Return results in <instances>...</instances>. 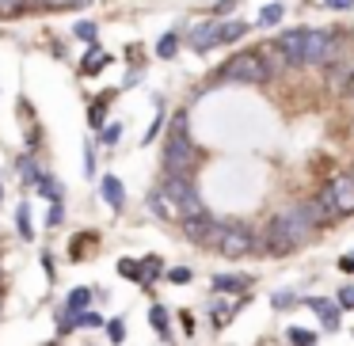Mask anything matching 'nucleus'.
Here are the masks:
<instances>
[{
    "instance_id": "nucleus-1",
    "label": "nucleus",
    "mask_w": 354,
    "mask_h": 346,
    "mask_svg": "<svg viewBox=\"0 0 354 346\" xmlns=\"http://www.w3.org/2000/svg\"><path fill=\"white\" fill-rule=\"evenodd\" d=\"M308 240H313V213H308L305 206L270 217V224H267L270 255H293L301 244H308Z\"/></svg>"
},
{
    "instance_id": "nucleus-2",
    "label": "nucleus",
    "mask_w": 354,
    "mask_h": 346,
    "mask_svg": "<svg viewBox=\"0 0 354 346\" xmlns=\"http://www.w3.org/2000/svg\"><path fill=\"white\" fill-rule=\"evenodd\" d=\"M194 168V141L187 130V110H179L168 126V145H164V175H191Z\"/></svg>"
},
{
    "instance_id": "nucleus-3",
    "label": "nucleus",
    "mask_w": 354,
    "mask_h": 346,
    "mask_svg": "<svg viewBox=\"0 0 354 346\" xmlns=\"http://www.w3.org/2000/svg\"><path fill=\"white\" fill-rule=\"evenodd\" d=\"M270 73H274V69L263 61V54H259V50H252V54H236L221 73H217V77L232 80V84H267Z\"/></svg>"
},
{
    "instance_id": "nucleus-4",
    "label": "nucleus",
    "mask_w": 354,
    "mask_h": 346,
    "mask_svg": "<svg viewBox=\"0 0 354 346\" xmlns=\"http://www.w3.org/2000/svg\"><path fill=\"white\" fill-rule=\"evenodd\" d=\"M183 232L191 244L198 247H209V251H221V240H225V224L217 221V217L202 213V217H187L183 221Z\"/></svg>"
},
{
    "instance_id": "nucleus-5",
    "label": "nucleus",
    "mask_w": 354,
    "mask_h": 346,
    "mask_svg": "<svg viewBox=\"0 0 354 346\" xmlns=\"http://www.w3.org/2000/svg\"><path fill=\"white\" fill-rule=\"evenodd\" d=\"M255 251V232L248 229V224L232 221L225 224V240H221V255L225 259H244V255Z\"/></svg>"
},
{
    "instance_id": "nucleus-6",
    "label": "nucleus",
    "mask_w": 354,
    "mask_h": 346,
    "mask_svg": "<svg viewBox=\"0 0 354 346\" xmlns=\"http://www.w3.org/2000/svg\"><path fill=\"white\" fill-rule=\"evenodd\" d=\"M328 191H331V202H335L339 217H351V213H354V175H339V179H331Z\"/></svg>"
},
{
    "instance_id": "nucleus-7",
    "label": "nucleus",
    "mask_w": 354,
    "mask_h": 346,
    "mask_svg": "<svg viewBox=\"0 0 354 346\" xmlns=\"http://www.w3.org/2000/svg\"><path fill=\"white\" fill-rule=\"evenodd\" d=\"M221 42V19H206L191 31V50L194 54H209V50Z\"/></svg>"
},
{
    "instance_id": "nucleus-8",
    "label": "nucleus",
    "mask_w": 354,
    "mask_h": 346,
    "mask_svg": "<svg viewBox=\"0 0 354 346\" xmlns=\"http://www.w3.org/2000/svg\"><path fill=\"white\" fill-rule=\"evenodd\" d=\"M331 31H305V65H328Z\"/></svg>"
},
{
    "instance_id": "nucleus-9",
    "label": "nucleus",
    "mask_w": 354,
    "mask_h": 346,
    "mask_svg": "<svg viewBox=\"0 0 354 346\" xmlns=\"http://www.w3.org/2000/svg\"><path fill=\"white\" fill-rule=\"evenodd\" d=\"M278 50L286 54V65H293V69H301L305 65V31H282V39H278Z\"/></svg>"
},
{
    "instance_id": "nucleus-10",
    "label": "nucleus",
    "mask_w": 354,
    "mask_h": 346,
    "mask_svg": "<svg viewBox=\"0 0 354 346\" xmlns=\"http://www.w3.org/2000/svg\"><path fill=\"white\" fill-rule=\"evenodd\" d=\"M100 194H103V202H107L111 209H122L126 206V191H122V179H118V175H103L100 179Z\"/></svg>"
},
{
    "instance_id": "nucleus-11",
    "label": "nucleus",
    "mask_w": 354,
    "mask_h": 346,
    "mask_svg": "<svg viewBox=\"0 0 354 346\" xmlns=\"http://www.w3.org/2000/svg\"><path fill=\"white\" fill-rule=\"evenodd\" d=\"M308 308L320 316V323H324L328 331L339 327V308H343V305H335V300H328V297H313V300H308Z\"/></svg>"
},
{
    "instance_id": "nucleus-12",
    "label": "nucleus",
    "mask_w": 354,
    "mask_h": 346,
    "mask_svg": "<svg viewBox=\"0 0 354 346\" xmlns=\"http://www.w3.org/2000/svg\"><path fill=\"white\" fill-rule=\"evenodd\" d=\"M214 289L217 293H248V289H252V278H248V274H217L214 278Z\"/></svg>"
},
{
    "instance_id": "nucleus-13",
    "label": "nucleus",
    "mask_w": 354,
    "mask_h": 346,
    "mask_svg": "<svg viewBox=\"0 0 354 346\" xmlns=\"http://www.w3.org/2000/svg\"><path fill=\"white\" fill-rule=\"evenodd\" d=\"M149 323H153V327L160 331V338H171V327H168V308H164V305H153V308H149Z\"/></svg>"
},
{
    "instance_id": "nucleus-14",
    "label": "nucleus",
    "mask_w": 354,
    "mask_h": 346,
    "mask_svg": "<svg viewBox=\"0 0 354 346\" xmlns=\"http://www.w3.org/2000/svg\"><path fill=\"white\" fill-rule=\"evenodd\" d=\"M111 95H115V92H103V99H100V103H92V110H88V122H92L95 130H100V126H107L103 118H107V103H111Z\"/></svg>"
},
{
    "instance_id": "nucleus-15",
    "label": "nucleus",
    "mask_w": 354,
    "mask_h": 346,
    "mask_svg": "<svg viewBox=\"0 0 354 346\" xmlns=\"http://www.w3.org/2000/svg\"><path fill=\"white\" fill-rule=\"evenodd\" d=\"M103 65H107V54H103V50H92V54L84 57V65H80V73H84V77H95V73H103Z\"/></svg>"
},
{
    "instance_id": "nucleus-16",
    "label": "nucleus",
    "mask_w": 354,
    "mask_h": 346,
    "mask_svg": "<svg viewBox=\"0 0 354 346\" xmlns=\"http://www.w3.org/2000/svg\"><path fill=\"white\" fill-rule=\"evenodd\" d=\"M156 278H160V259H156V255L141 259V285H153Z\"/></svg>"
},
{
    "instance_id": "nucleus-17",
    "label": "nucleus",
    "mask_w": 354,
    "mask_h": 346,
    "mask_svg": "<svg viewBox=\"0 0 354 346\" xmlns=\"http://www.w3.org/2000/svg\"><path fill=\"white\" fill-rule=\"evenodd\" d=\"M149 209H153L156 217H164V221H168V217H171V206H168V194H164V191H153V194H149Z\"/></svg>"
},
{
    "instance_id": "nucleus-18",
    "label": "nucleus",
    "mask_w": 354,
    "mask_h": 346,
    "mask_svg": "<svg viewBox=\"0 0 354 346\" xmlns=\"http://www.w3.org/2000/svg\"><path fill=\"white\" fill-rule=\"evenodd\" d=\"M35 186H39V194H42V198H50V202H62V183H57V179L42 175Z\"/></svg>"
},
{
    "instance_id": "nucleus-19",
    "label": "nucleus",
    "mask_w": 354,
    "mask_h": 346,
    "mask_svg": "<svg viewBox=\"0 0 354 346\" xmlns=\"http://www.w3.org/2000/svg\"><path fill=\"white\" fill-rule=\"evenodd\" d=\"M16 224H19V232H24V240H35V229H31V209H27V202H19V209H16Z\"/></svg>"
},
{
    "instance_id": "nucleus-20",
    "label": "nucleus",
    "mask_w": 354,
    "mask_h": 346,
    "mask_svg": "<svg viewBox=\"0 0 354 346\" xmlns=\"http://www.w3.org/2000/svg\"><path fill=\"white\" fill-rule=\"evenodd\" d=\"M65 305H69L73 312H84V308L92 305V289H73V293H69V300H65Z\"/></svg>"
},
{
    "instance_id": "nucleus-21",
    "label": "nucleus",
    "mask_w": 354,
    "mask_h": 346,
    "mask_svg": "<svg viewBox=\"0 0 354 346\" xmlns=\"http://www.w3.org/2000/svg\"><path fill=\"white\" fill-rule=\"evenodd\" d=\"M156 54H160V57H176V54H179V35H176V31L164 35V39L156 42Z\"/></svg>"
},
{
    "instance_id": "nucleus-22",
    "label": "nucleus",
    "mask_w": 354,
    "mask_h": 346,
    "mask_svg": "<svg viewBox=\"0 0 354 346\" xmlns=\"http://www.w3.org/2000/svg\"><path fill=\"white\" fill-rule=\"evenodd\" d=\"M282 12H286V4H267V8L259 12V23L263 27H274L278 19H282Z\"/></svg>"
},
{
    "instance_id": "nucleus-23",
    "label": "nucleus",
    "mask_w": 354,
    "mask_h": 346,
    "mask_svg": "<svg viewBox=\"0 0 354 346\" xmlns=\"http://www.w3.org/2000/svg\"><path fill=\"white\" fill-rule=\"evenodd\" d=\"M19 175H24L27 183H39L42 179V171L35 168V156H24V160H19Z\"/></svg>"
},
{
    "instance_id": "nucleus-24",
    "label": "nucleus",
    "mask_w": 354,
    "mask_h": 346,
    "mask_svg": "<svg viewBox=\"0 0 354 346\" xmlns=\"http://www.w3.org/2000/svg\"><path fill=\"white\" fill-rule=\"evenodd\" d=\"M118 274H122V278H130V282H138V285H141V262H133V259H122V262H118Z\"/></svg>"
},
{
    "instance_id": "nucleus-25",
    "label": "nucleus",
    "mask_w": 354,
    "mask_h": 346,
    "mask_svg": "<svg viewBox=\"0 0 354 346\" xmlns=\"http://www.w3.org/2000/svg\"><path fill=\"white\" fill-rule=\"evenodd\" d=\"M290 343L293 346H316V335L305 331V327H290Z\"/></svg>"
},
{
    "instance_id": "nucleus-26",
    "label": "nucleus",
    "mask_w": 354,
    "mask_h": 346,
    "mask_svg": "<svg viewBox=\"0 0 354 346\" xmlns=\"http://www.w3.org/2000/svg\"><path fill=\"white\" fill-rule=\"evenodd\" d=\"M244 31H248L244 23H221V42H236V39H244Z\"/></svg>"
},
{
    "instance_id": "nucleus-27",
    "label": "nucleus",
    "mask_w": 354,
    "mask_h": 346,
    "mask_svg": "<svg viewBox=\"0 0 354 346\" xmlns=\"http://www.w3.org/2000/svg\"><path fill=\"white\" fill-rule=\"evenodd\" d=\"M118 137H122V126H118V122H107V126H103V133H100L103 145H118Z\"/></svg>"
},
{
    "instance_id": "nucleus-28",
    "label": "nucleus",
    "mask_w": 354,
    "mask_h": 346,
    "mask_svg": "<svg viewBox=\"0 0 354 346\" xmlns=\"http://www.w3.org/2000/svg\"><path fill=\"white\" fill-rule=\"evenodd\" d=\"M293 300H297V293H293V289H278L274 297H270V305H274L278 312H282V308H290V305H293Z\"/></svg>"
},
{
    "instance_id": "nucleus-29",
    "label": "nucleus",
    "mask_w": 354,
    "mask_h": 346,
    "mask_svg": "<svg viewBox=\"0 0 354 346\" xmlns=\"http://www.w3.org/2000/svg\"><path fill=\"white\" fill-rule=\"evenodd\" d=\"M73 35H77L80 42H95V23H88V19H80V23L73 27Z\"/></svg>"
},
{
    "instance_id": "nucleus-30",
    "label": "nucleus",
    "mask_w": 354,
    "mask_h": 346,
    "mask_svg": "<svg viewBox=\"0 0 354 346\" xmlns=\"http://www.w3.org/2000/svg\"><path fill=\"white\" fill-rule=\"evenodd\" d=\"M191 278H194V274H191L187 267H176V270H168V282H171V285H187Z\"/></svg>"
},
{
    "instance_id": "nucleus-31",
    "label": "nucleus",
    "mask_w": 354,
    "mask_h": 346,
    "mask_svg": "<svg viewBox=\"0 0 354 346\" xmlns=\"http://www.w3.org/2000/svg\"><path fill=\"white\" fill-rule=\"evenodd\" d=\"M107 335H111V343H122V338H126V323L122 320H111L107 323Z\"/></svg>"
},
{
    "instance_id": "nucleus-32",
    "label": "nucleus",
    "mask_w": 354,
    "mask_h": 346,
    "mask_svg": "<svg viewBox=\"0 0 354 346\" xmlns=\"http://www.w3.org/2000/svg\"><path fill=\"white\" fill-rule=\"evenodd\" d=\"M229 305H225V300H221V305H214V312H209V320H214L217 323V327H221V323H229Z\"/></svg>"
},
{
    "instance_id": "nucleus-33",
    "label": "nucleus",
    "mask_w": 354,
    "mask_h": 346,
    "mask_svg": "<svg viewBox=\"0 0 354 346\" xmlns=\"http://www.w3.org/2000/svg\"><path fill=\"white\" fill-rule=\"evenodd\" d=\"M65 221V209H62V202H50V217H46V224L54 229V224H62Z\"/></svg>"
},
{
    "instance_id": "nucleus-34",
    "label": "nucleus",
    "mask_w": 354,
    "mask_h": 346,
    "mask_svg": "<svg viewBox=\"0 0 354 346\" xmlns=\"http://www.w3.org/2000/svg\"><path fill=\"white\" fill-rule=\"evenodd\" d=\"M92 0H46V8H84Z\"/></svg>"
},
{
    "instance_id": "nucleus-35",
    "label": "nucleus",
    "mask_w": 354,
    "mask_h": 346,
    "mask_svg": "<svg viewBox=\"0 0 354 346\" xmlns=\"http://www.w3.org/2000/svg\"><path fill=\"white\" fill-rule=\"evenodd\" d=\"M80 327H103V316H95V312H80Z\"/></svg>"
},
{
    "instance_id": "nucleus-36",
    "label": "nucleus",
    "mask_w": 354,
    "mask_h": 346,
    "mask_svg": "<svg viewBox=\"0 0 354 346\" xmlns=\"http://www.w3.org/2000/svg\"><path fill=\"white\" fill-rule=\"evenodd\" d=\"M160 126H164V110H156V122H153V126H149V130H145V141H153L156 133H160Z\"/></svg>"
},
{
    "instance_id": "nucleus-37",
    "label": "nucleus",
    "mask_w": 354,
    "mask_h": 346,
    "mask_svg": "<svg viewBox=\"0 0 354 346\" xmlns=\"http://www.w3.org/2000/svg\"><path fill=\"white\" fill-rule=\"evenodd\" d=\"M339 305H343V308H354V285H346V289L339 293Z\"/></svg>"
},
{
    "instance_id": "nucleus-38",
    "label": "nucleus",
    "mask_w": 354,
    "mask_h": 346,
    "mask_svg": "<svg viewBox=\"0 0 354 346\" xmlns=\"http://www.w3.org/2000/svg\"><path fill=\"white\" fill-rule=\"evenodd\" d=\"M328 8H335V12H346V8H354V0H324Z\"/></svg>"
},
{
    "instance_id": "nucleus-39",
    "label": "nucleus",
    "mask_w": 354,
    "mask_h": 346,
    "mask_svg": "<svg viewBox=\"0 0 354 346\" xmlns=\"http://www.w3.org/2000/svg\"><path fill=\"white\" fill-rule=\"evenodd\" d=\"M95 171V156H92V148H84V175H92Z\"/></svg>"
},
{
    "instance_id": "nucleus-40",
    "label": "nucleus",
    "mask_w": 354,
    "mask_h": 346,
    "mask_svg": "<svg viewBox=\"0 0 354 346\" xmlns=\"http://www.w3.org/2000/svg\"><path fill=\"white\" fill-rule=\"evenodd\" d=\"M339 270H346V274H354V255H343V259H339Z\"/></svg>"
},
{
    "instance_id": "nucleus-41",
    "label": "nucleus",
    "mask_w": 354,
    "mask_h": 346,
    "mask_svg": "<svg viewBox=\"0 0 354 346\" xmlns=\"http://www.w3.org/2000/svg\"><path fill=\"white\" fill-rule=\"evenodd\" d=\"M232 8H236V0H217V16H221V12H232Z\"/></svg>"
},
{
    "instance_id": "nucleus-42",
    "label": "nucleus",
    "mask_w": 354,
    "mask_h": 346,
    "mask_svg": "<svg viewBox=\"0 0 354 346\" xmlns=\"http://www.w3.org/2000/svg\"><path fill=\"white\" fill-rule=\"evenodd\" d=\"M0 198H4V186H0Z\"/></svg>"
},
{
    "instance_id": "nucleus-43",
    "label": "nucleus",
    "mask_w": 354,
    "mask_h": 346,
    "mask_svg": "<svg viewBox=\"0 0 354 346\" xmlns=\"http://www.w3.org/2000/svg\"><path fill=\"white\" fill-rule=\"evenodd\" d=\"M46 346H57V343H46Z\"/></svg>"
}]
</instances>
